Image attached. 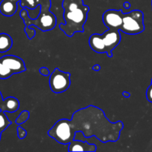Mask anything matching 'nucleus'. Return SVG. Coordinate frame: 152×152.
<instances>
[{"mask_svg":"<svg viewBox=\"0 0 152 152\" xmlns=\"http://www.w3.org/2000/svg\"><path fill=\"white\" fill-rule=\"evenodd\" d=\"M145 30L144 14L139 10L124 13L120 31L129 35H136Z\"/></svg>","mask_w":152,"mask_h":152,"instance_id":"nucleus-4","label":"nucleus"},{"mask_svg":"<svg viewBox=\"0 0 152 152\" xmlns=\"http://www.w3.org/2000/svg\"><path fill=\"white\" fill-rule=\"evenodd\" d=\"M25 34H27V37H28L29 39H31L36 34L35 30L32 29V28H29V27H28V28H26V27H25Z\"/></svg>","mask_w":152,"mask_h":152,"instance_id":"nucleus-19","label":"nucleus"},{"mask_svg":"<svg viewBox=\"0 0 152 152\" xmlns=\"http://www.w3.org/2000/svg\"><path fill=\"white\" fill-rule=\"evenodd\" d=\"M20 16L23 19L26 28H28L31 25H35L38 27L39 29L42 30L43 31H46L53 29L56 25V17L55 14L52 11H49V10H45V11L42 10L40 12L38 17L33 19L28 16L27 9L25 7L21 10Z\"/></svg>","mask_w":152,"mask_h":152,"instance_id":"nucleus-3","label":"nucleus"},{"mask_svg":"<svg viewBox=\"0 0 152 152\" xmlns=\"http://www.w3.org/2000/svg\"><path fill=\"white\" fill-rule=\"evenodd\" d=\"M30 116V113L28 111H23L20 113L19 117L16 120V123L18 125H21L22 123H25L28 120Z\"/></svg>","mask_w":152,"mask_h":152,"instance_id":"nucleus-17","label":"nucleus"},{"mask_svg":"<svg viewBox=\"0 0 152 152\" xmlns=\"http://www.w3.org/2000/svg\"><path fill=\"white\" fill-rule=\"evenodd\" d=\"M2 63L12 71L13 74H19L26 70L25 62L21 58L13 55H7L0 58Z\"/></svg>","mask_w":152,"mask_h":152,"instance_id":"nucleus-9","label":"nucleus"},{"mask_svg":"<svg viewBox=\"0 0 152 152\" xmlns=\"http://www.w3.org/2000/svg\"><path fill=\"white\" fill-rule=\"evenodd\" d=\"M25 1H26V2L28 3V4H29V7L31 9L34 8V7H35V5H34V0H25Z\"/></svg>","mask_w":152,"mask_h":152,"instance_id":"nucleus-22","label":"nucleus"},{"mask_svg":"<svg viewBox=\"0 0 152 152\" xmlns=\"http://www.w3.org/2000/svg\"><path fill=\"white\" fill-rule=\"evenodd\" d=\"M13 73L10 70H9L0 59V79H7L13 75Z\"/></svg>","mask_w":152,"mask_h":152,"instance_id":"nucleus-16","label":"nucleus"},{"mask_svg":"<svg viewBox=\"0 0 152 152\" xmlns=\"http://www.w3.org/2000/svg\"><path fill=\"white\" fill-rule=\"evenodd\" d=\"M18 0H2L0 3V13L5 16H12L16 12Z\"/></svg>","mask_w":152,"mask_h":152,"instance_id":"nucleus-12","label":"nucleus"},{"mask_svg":"<svg viewBox=\"0 0 152 152\" xmlns=\"http://www.w3.org/2000/svg\"><path fill=\"white\" fill-rule=\"evenodd\" d=\"M1 132H0V140H1Z\"/></svg>","mask_w":152,"mask_h":152,"instance_id":"nucleus-26","label":"nucleus"},{"mask_svg":"<svg viewBox=\"0 0 152 152\" xmlns=\"http://www.w3.org/2000/svg\"><path fill=\"white\" fill-rule=\"evenodd\" d=\"M13 39L7 34H0V53H5L11 48Z\"/></svg>","mask_w":152,"mask_h":152,"instance_id":"nucleus-14","label":"nucleus"},{"mask_svg":"<svg viewBox=\"0 0 152 152\" xmlns=\"http://www.w3.org/2000/svg\"><path fill=\"white\" fill-rule=\"evenodd\" d=\"M151 7H152V0H151Z\"/></svg>","mask_w":152,"mask_h":152,"instance_id":"nucleus-27","label":"nucleus"},{"mask_svg":"<svg viewBox=\"0 0 152 152\" xmlns=\"http://www.w3.org/2000/svg\"><path fill=\"white\" fill-rule=\"evenodd\" d=\"M19 108V102L16 98L9 96L3 99L2 95L0 91V111L4 112H16Z\"/></svg>","mask_w":152,"mask_h":152,"instance_id":"nucleus-10","label":"nucleus"},{"mask_svg":"<svg viewBox=\"0 0 152 152\" xmlns=\"http://www.w3.org/2000/svg\"><path fill=\"white\" fill-rule=\"evenodd\" d=\"M119 31H120L108 29L104 34H101L103 42L106 48V53L108 57L113 56L112 51L120 42L121 34Z\"/></svg>","mask_w":152,"mask_h":152,"instance_id":"nucleus-8","label":"nucleus"},{"mask_svg":"<svg viewBox=\"0 0 152 152\" xmlns=\"http://www.w3.org/2000/svg\"><path fill=\"white\" fill-rule=\"evenodd\" d=\"M17 135L18 137H19V139L22 140L26 137L27 132L25 131V129H24L23 128H22L20 126H19L17 128Z\"/></svg>","mask_w":152,"mask_h":152,"instance_id":"nucleus-18","label":"nucleus"},{"mask_svg":"<svg viewBox=\"0 0 152 152\" xmlns=\"http://www.w3.org/2000/svg\"><path fill=\"white\" fill-rule=\"evenodd\" d=\"M122 95H123V96H125V97H126V98H128V97H130V96H131V94H130V93H128V92H127V91L122 92Z\"/></svg>","mask_w":152,"mask_h":152,"instance_id":"nucleus-25","label":"nucleus"},{"mask_svg":"<svg viewBox=\"0 0 152 152\" xmlns=\"http://www.w3.org/2000/svg\"><path fill=\"white\" fill-rule=\"evenodd\" d=\"M72 134L81 132L85 137H95L102 142H116L124 127L121 121L111 123L101 108L93 105L79 109L69 120Z\"/></svg>","mask_w":152,"mask_h":152,"instance_id":"nucleus-1","label":"nucleus"},{"mask_svg":"<svg viewBox=\"0 0 152 152\" xmlns=\"http://www.w3.org/2000/svg\"><path fill=\"white\" fill-rule=\"evenodd\" d=\"M146 98H147L148 101L150 102H152V79H151V84L150 85L148 88L147 91H146Z\"/></svg>","mask_w":152,"mask_h":152,"instance_id":"nucleus-20","label":"nucleus"},{"mask_svg":"<svg viewBox=\"0 0 152 152\" xmlns=\"http://www.w3.org/2000/svg\"><path fill=\"white\" fill-rule=\"evenodd\" d=\"M89 44L92 50L96 53H106V48L104 42H103L101 34H92L89 39Z\"/></svg>","mask_w":152,"mask_h":152,"instance_id":"nucleus-13","label":"nucleus"},{"mask_svg":"<svg viewBox=\"0 0 152 152\" xmlns=\"http://www.w3.org/2000/svg\"><path fill=\"white\" fill-rule=\"evenodd\" d=\"M49 137L55 139L58 142L63 145L70 143L74 140L69 126V120L61 119L56 122L52 129L48 132Z\"/></svg>","mask_w":152,"mask_h":152,"instance_id":"nucleus-5","label":"nucleus"},{"mask_svg":"<svg viewBox=\"0 0 152 152\" xmlns=\"http://www.w3.org/2000/svg\"><path fill=\"white\" fill-rule=\"evenodd\" d=\"M39 72L42 74V75L45 76V77H47L50 74V72H49V70L46 67H43V68H40V70H39Z\"/></svg>","mask_w":152,"mask_h":152,"instance_id":"nucleus-21","label":"nucleus"},{"mask_svg":"<svg viewBox=\"0 0 152 152\" xmlns=\"http://www.w3.org/2000/svg\"><path fill=\"white\" fill-rule=\"evenodd\" d=\"M11 124V122L8 120L5 112L0 111V132H2Z\"/></svg>","mask_w":152,"mask_h":152,"instance_id":"nucleus-15","label":"nucleus"},{"mask_svg":"<svg viewBox=\"0 0 152 152\" xmlns=\"http://www.w3.org/2000/svg\"><path fill=\"white\" fill-rule=\"evenodd\" d=\"M123 6L125 8L128 9L131 7V4H130V2H128V1H125V2L123 4Z\"/></svg>","mask_w":152,"mask_h":152,"instance_id":"nucleus-24","label":"nucleus"},{"mask_svg":"<svg viewBox=\"0 0 152 152\" xmlns=\"http://www.w3.org/2000/svg\"><path fill=\"white\" fill-rule=\"evenodd\" d=\"M62 5L65 24H61L60 29L68 37H72L76 32H83L89 7L83 4V0H63Z\"/></svg>","mask_w":152,"mask_h":152,"instance_id":"nucleus-2","label":"nucleus"},{"mask_svg":"<svg viewBox=\"0 0 152 152\" xmlns=\"http://www.w3.org/2000/svg\"><path fill=\"white\" fill-rule=\"evenodd\" d=\"M123 14L121 10H107L103 14V22L108 29L120 31Z\"/></svg>","mask_w":152,"mask_h":152,"instance_id":"nucleus-7","label":"nucleus"},{"mask_svg":"<svg viewBox=\"0 0 152 152\" xmlns=\"http://www.w3.org/2000/svg\"><path fill=\"white\" fill-rule=\"evenodd\" d=\"M97 148L95 144H90L88 142L78 140H73L69 143V151H84L94 152L96 151Z\"/></svg>","mask_w":152,"mask_h":152,"instance_id":"nucleus-11","label":"nucleus"},{"mask_svg":"<svg viewBox=\"0 0 152 152\" xmlns=\"http://www.w3.org/2000/svg\"><path fill=\"white\" fill-rule=\"evenodd\" d=\"M101 69V66L99 65H95L93 67H92V70L95 71H98Z\"/></svg>","mask_w":152,"mask_h":152,"instance_id":"nucleus-23","label":"nucleus"},{"mask_svg":"<svg viewBox=\"0 0 152 152\" xmlns=\"http://www.w3.org/2000/svg\"><path fill=\"white\" fill-rule=\"evenodd\" d=\"M71 74L55 68L49 77V86L54 93L61 94L66 91L71 85Z\"/></svg>","mask_w":152,"mask_h":152,"instance_id":"nucleus-6","label":"nucleus"}]
</instances>
